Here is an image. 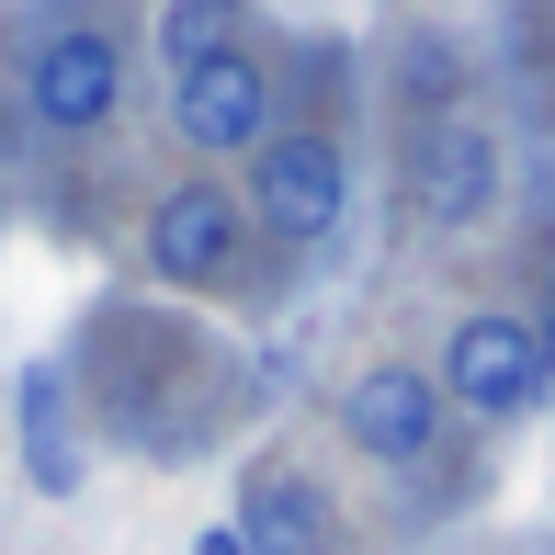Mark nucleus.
Masks as SVG:
<instances>
[{
  "label": "nucleus",
  "instance_id": "8",
  "mask_svg": "<svg viewBox=\"0 0 555 555\" xmlns=\"http://www.w3.org/2000/svg\"><path fill=\"white\" fill-rule=\"evenodd\" d=\"M330 488L318 476H295V465H261L249 476V499H238V544L249 555H330Z\"/></svg>",
  "mask_w": 555,
  "mask_h": 555
},
{
  "label": "nucleus",
  "instance_id": "3",
  "mask_svg": "<svg viewBox=\"0 0 555 555\" xmlns=\"http://www.w3.org/2000/svg\"><path fill=\"white\" fill-rule=\"evenodd\" d=\"M170 137L205 147V159H249L272 137V68L249 46H216V57L170 68Z\"/></svg>",
  "mask_w": 555,
  "mask_h": 555
},
{
  "label": "nucleus",
  "instance_id": "6",
  "mask_svg": "<svg viewBox=\"0 0 555 555\" xmlns=\"http://www.w3.org/2000/svg\"><path fill=\"white\" fill-rule=\"evenodd\" d=\"M340 431H351V453H374V465H420V453L442 442L431 363H363L351 397H340Z\"/></svg>",
  "mask_w": 555,
  "mask_h": 555
},
{
  "label": "nucleus",
  "instance_id": "5",
  "mask_svg": "<svg viewBox=\"0 0 555 555\" xmlns=\"http://www.w3.org/2000/svg\"><path fill=\"white\" fill-rule=\"evenodd\" d=\"M238 249H249V216H238L227 182H170L159 205H147V272H159V284L205 295V284L238 272Z\"/></svg>",
  "mask_w": 555,
  "mask_h": 555
},
{
  "label": "nucleus",
  "instance_id": "10",
  "mask_svg": "<svg viewBox=\"0 0 555 555\" xmlns=\"http://www.w3.org/2000/svg\"><path fill=\"white\" fill-rule=\"evenodd\" d=\"M238 0H170V12H159V57L170 68H193V57H216V46H238Z\"/></svg>",
  "mask_w": 555,
  "mask_h": 555
},
{
  "label": "nucleus",
  "instance_id": "4",
  "mask_svg": "<svg viewBox=\"0 0 555 555\" xmlns=\"http://www.w3.org/2000/svg\"><path fill=\"white\" fill-rule=\"evenodd\" d=\"M23 103H35V125H57V137L114 125L125 114V46L91 35V23H57V35L23 57Z\"/></svg>",
  "mask_w": 555,
  "mask_h": 555
},
{
  "label": "nucleus",
  "instance_id": "2",
  "mask_svg": "<svg viewBox=\"0 0 555 555\" xmlns=\"http://www.w3.org/2000/svg\"><path fill=\"white\" fill-rule=\"evenodd\" d=\"M431 386H442V409L521 420V409H544V386H555V351H544V330H533L521 307H476V318H453V340H442Z\"/></svg>",
  "mask_w": 555,
  "mask_h": 555
},
{
  "label": "nucleus",
  "instance_id": "12",
  "mask_svg": "<svg viewBox=\"0 0 555 555\" xmlns=\"http://www.w3.org/2000/svg\"><path fill=\"white\" fill-rule=\"evenodd\" d=\"M533 330H544V351H555V295H544V318H533Z\"/></svg>",
  "mask_w": 555,
  "mask_h": 555
},
{
  "label": "nucleus",
  "instance_id": "11",
  "mask_svg": "<svg viewBox=\"0 0 555 555\" xmlns=\"http://www.w3.org/2000/svg\"><path fill=\"white\" fill-rule=\"evenodd\" d=\"M193 555H249V544H238V521H205V533H193Z\"/></svg>",
  "mask_w": 555,
  "mask_h": 555
},
{
  "label": "nucleus",
  "instance_id": "7",
  "mask_svg": "<svg viewBox=\"0 0 555 555\" xmlns=\"http://www.w3.org/2000/svg\"><path fill=\"white\" fill-rule=\"evenodd\" d=\"M499 182H511V159H499V137L476 114H442L431 137H420V216L431 227H488Z\"/></svg>",
  "mask_w": 555,
  "mask_h": 555
},
{
  "label": "nucleus",
  "instance_id": "1",
  "mask_svg": "<svg viewBox=\"0 0 555 555\" xmlns=\"http://www.w3.org/2000/svg\"><path fill=\"white\" fill-rule=\"evenodd\" d=\"M238 216L284 249H330L340 216H351V159L330 125H272L249 147V182H238Z\"/></svg>",
  "mask_w": 555,
  "mask_h": 555
},
{
  "label": "nucleus",
  "instance_id": "9",
  "mask_svg": "<svg viewBox=\"0 0 555 555\" xmlns=\"http://www.w3.org/2000/svg\"><path fill=\"white\" fill-rule=\"evenodd\" d=\"M12 431H23V476H35V499H80V420H68V374L57 363L23 374Z\"/></svg>",
  "mask_w": 555,
  "mask_h": 555
}]
</instances>
